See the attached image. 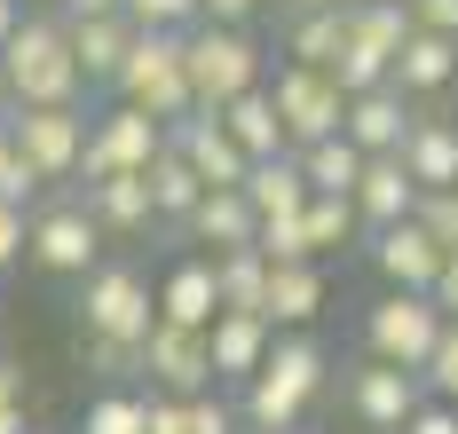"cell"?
Masks as SVG:
<instances>
[{"instance_id": "obj_1", "label": "cell", "mask_w": 458, "mask_h": 434, "mask_svg": "<svg viewBox=\"0 0 458 434\" xmlns=\"http://www.w3.org/2000/svg\"><path fill=\"white\" fill-rule=\"evenodd\" d=\"M324 395V347L309 332H276L269 363L245 380V403H237V419L253 434H293L309 419V403Z\"/></svg>"}, {"instance_id": "obj_2", "label": "cell", "mask_w": 458, "mask_h": 434, "mask_svg": "<svg viewBox=\"0 0 458 434\" xmlns=\"http://www.w3.org/2000/svg\"><path fill=\"white\" fill-rule=\"evenodd\" d=\"M0 71H8V88H16V111H64V103H80V88H88L64 16H24L16 40L0 48Z\"/></svg>"}, {"instance_id": "obj_3", "label": "cell", "mask_w": 458, "mask_h": 434, "mask_svg": "<svg viewBox=\"0 0 458 434\" xmlns=\"http://www.w3.org/2000/svg\"><path fill=\"white\" fill-rule=\"evenodd\" d=\"M411 40V16H403V0H348V40H340V63H332V79H340V96H379V88H395V55Z\"/></svg>"}, {"instance_id": "obj_4", "label": "cell", "mask_w": 458, "mask_h": 434, "mask_svg": "<svg viewBox=\"0 0 458 434\" xmlns=\"http://www.w3.org/2000/svg\"><path fill=\"white\" fill-rule=\"evenodd\" d=\"M182 40L190 32H135V48H127V63H119V103H135V111H150L166 135L182 127L190 111H198V96H190V63H182Z\"/></svg>"}, {"instance_id": "obj_5", "label": "cell", "mask_w": 458, "mask_h": 434, "mask_svg": "<svg viewBox=\"0 0 458 434\" xmlns=\"http://www.w3.org/2000/svg\"><path fill=\"white\" fill-rule=\"evenodd\" d=\"M443 332H451V316H443L427 292H379V300L364 308L371 363H395V371H419V380H427V363H435Z\"/></svg>"}, {"instance_id": "obj_6", "label": "cell", "mask_w": 458, "mask_h": 434, "mask_svg": "<svg viewBox=\"0 0 458 434\" xmlns=\"http://www.w3.org/2000/svg\"><path fill=\"white\" fill-rule=\"evenodd\" d=\"M182 63H190L198 111H229L237 96L261 88V48H253V32H237V24H198L182 40Z\"/></svg>"}, {"instance_id": "obj_7", "label": "cell", "mask_w": 458, "mask_h": 434, "mask_svg": "<svg viewBox=\"0 0 458 434\" xmlns=\"http://www.w3.org/2000/svg\"><path fill=\"white\" fill-rule=\"evenodd\" d=\"M150 324H158V292H150L142 269L103 261L95 277H80V332L88 339H127V347H142Z\"/></svg>"}, {"instance_id": "obj_8", "label": "cell", "mask_w": 458, "mask_h": 434, "mask_svg": "<svg viewBox=\"0 0 458 434\" xmlns=\"http://www.w3.org/2000/svg\"><path fill=\"white\" fill-rule=\"evenodd\" d=\"M276 119H284V143L309 150V143H332V135H348V96H340V79L332 71H309V63H284L276 71Z\"/></svg>"}, {"instance_id": "obj_9", "label": "cell", "mask_w": 458, "mask_h": 434, "mask_svg": "<svg viewBox=\"0 0 458 434\" xmlns=\"http://www.w3.org/2000/svg\"><path fill=\"white\" fill-rule=\"evenodd\" d=\"M24 261L47 269V277H95V269H103V230H95L88 197H55V205H40V213H32Z\"/></svg>"}, {"instance_id": "obj_10", "label": "cell", "mask_w": 458, "mask_h": 434, "mask_svg": "<svg viewBox=\"0 0 458 434\" xmlns=\"http://www.w3.org/2000/svg\"><path fill=\"white\" fill-rule=\"evenodd\" d=\"M88 135H95V119L80 103H64V111H16L8 119V143L24 150V166L40 182H72L80 158H88Z\"/></svg>"}, {"instance_id": "obj_11", "label": "cell", "mask_w": 458, "mask_h": 434, "mask_svg": "<svg viewBox=\"0 0 458 434\" xmlns=\"http://www.w3.org/2000/svg\"><path fill=\"white\" fill-rule=\"evenodd\" d=\"M158 158H166V127H158L150 111H135V103H119V111L95 119L80 174H88V182H111V174H150Z\"/></svg>"}, {"instance_id": "obj_12", "label": "cell", "mask_w": 458, "mask_h": 434, "mask_svg": "<svg viewBox=\"0 0 458 434\" xmlns=\"http://www.w3.org/2000/svg\"><path fill=\"white\" fill-rule=\"evenodd\" d=\"M142 371H150V395H182V403H198V395H214V347H206V332L150 324V339H142Z\"/></svg>"}, {"instance_id": "obj_13", "label": "cell", "mask_w": 458, "mask_h": 434, "mask_svg": "<svg viewBox=\"0 0 458 434\" xmlns=\"http://www.w3.org/2000/svg\"><path fill=\"white\" fill-rule=\"evenodd\" d=\"M371 269L387 277V292H435V277L451 269V253L427 238V221H395V230H371Z\"/></svg>"}, {"instance_id": "obj_14", "label": "cell", "mask_w": 458, "mask_h": 434, "mask_svg": "<svg viewBox=\"0 0 458 434\" xmlns=\"http://www.w3.org/2000/svg\"><path fill=\"white\" fill-rule=\"evenodd\" d=\"M166 143L190 158V174L206 182V190H245V174H253V158L229 143V127H222V111H190L182 127L166 135Z\"/></svg>"}, {"instance_id": "obj_15", "label": "cell", "mask_w": 458, "mask_h": 434, "mask_svg": "<svg viewBox=\"0 0 458 434\" xmlns=\"http://www.w3.org/2000/svg\"><path fill=\"white\" fill-rule=\"evenodd\" d=\"M348 403H356L364 427L403 434L419 419V403H427V380H419V371H395V363H364V371L348 380Z\"/></svg>"}, {"instance_id": "obj_16", "label": "cell", "mask_w": 458, "mask_h": 434, "mask_svg": "<svg viewBox=\"0 0 458 434\" xmlns=\"http://www.w3.org/2000/svg\"><path fill=\"white\" fill-rule=\"evenodd\" d=\"M214 316H222V285H214V261L206 253H190L166 269V285H158V324H182V332H214Z\"/></svg>"}, {"instance_id": "obj_17", "label": "cell", "mask_w": 458, "mask_h": 434, "mask_svg": "<svg viewBox=\"0 0 458 434\" xmlns=\"http://www.w3.org/2000/svg\"><path fill=\"white\" fill-rule=\"evenodd\" d=\"M356 221L364 230H395V221H411L419 213V182H411V166L403 158H364V182H356Z\"/></svg>"}, {"instance_id": "obj_18", "label": "cell", "mask_w": 458, "mask_h": 434, "mask_svg": "<svg viewBox=\"0 0 458 434\" xmlns=\"http://www.w3.org/2000/svg\"><path fill=\"white\" fill-rule=\"evenodd\" d=\"M348 143L364 158H403V143H411V96H395V88L356 96L348 103Z\"/></svg>"}, {"instance_id": "obj_19", "label": "cell", "mask_w": 458, "mask_h": 434, "mask_svg": "<svg viewBox=\"0 0 458 434\" xmlns=\"http://www.w3.org/2000/svg\"><path fill=\"white\" fill-rule=\"evenodd\" d=\"M182 230L206 245V261H222V253H245V245H261V213L245 205V190H206V205L190 213Z\"/></svg>"}, {"instance_id": "obj_20", "label": "cell", "mask_w": 458, "mask_h": 434, "mask_svg": "<svg viewBox=\"0 0 458 434\" xmlns=\"http://www.w3.org/2000/svg\"><path fill=\"white\" fill-rule=\"evenodd\" d=\"M206 347H214V387H245L261 363H269V347H276V332H269V316H214V332H206Z\"/></svg>"}, {"instance_id": "obj_21", "label": "cell", "mask_w": 458, "mask_h": 434, "mask_svg": "<svg viewBox=\"0 0 458 434\" xmlns=\"http://www.w3.org/2000/svg\"><path fill=\"white\" fill-rule=\"evenodd\" d=\"M88 213L103 238H142L150 221H158V205H150V174H111V182H88Z\"/></svg>"}, {"instance_id": "obj_22", "label": "cell", "mask_w": 458, "mask_h": 434, "mask_svg": "<svg viewBox=\"0 0 458 434\" xmlns=\"http://www.w3.org/2000/svg\"><path fill=\"white\" fill-rule=\"evenodd\" d=\"M269 332H309L324 316V269L317 261H284V269H269Z\"/></svg>"}, {"instance_id": "obj_23", "label": "cell", "mask_w": 458, "mask_h": 434, "mask_svg": "<svg viewBox=\"0 0 458 434\" xmlns=\"http://www.w3.org/2000/svg\"><path fill=\"white\" fill-rule=\"evenodd\" d=\"M403 166H411L419 197H435V190H458V119H411Z\"/></svg>"}, {"instance_id": "obj_24", "label": "cell", "mask_w": 458, "mask_h": 434, "mask_svg": "<svg viewBox=\"0 0 458 434\" xmlns=\"http://www.w3.org/2000/svg\"><path fill=\"white\" fill-rule=\"evenodd\" d=\"M64 32H72V55H80V79L88 88H111L127 48H135V24L127 16H95V24H64Z\"/></svg>"}, {"instance_id": "obj_25", "label": "cell", "mask_w": 458, "mask_h": 434, "mask_svg": "<svg viewBox=\"0 0 458 434\" xmlns=\"http://www.w3.org/2000/svg\"><path fill=\"white\" fill-rule=\"evenodd\" d=\"M245 205H253L261 221L309 213V174H301V150H284V158H261V166L245 174Z\"/></svg>"}, {"instance_id": "obj_26", "label": "cell", "mask_w": 458, "mask_h": 434, "mask_svg": "<svg viewBox=\"0 0 458 434\" xmlns=\"http://www.w3.org/2000/svg\"><path fill=\"white\" fill-rule=\"evenodd\" d=\"M458 79V40L443 32H411L403 55H395V96H443Z\"/></svg>"}, {"instance_id": "obj_27", "label": "cell", "mask_w": 458, "mask_h": 434, "mask_svg": "<svg viewBox=\"0 0 458 434\" xmlns=\"http://www.w3.org/2000/svg\"><path fill=\"white\" fill-rule=\"evenodd\" d=\"M222 127H229V143L245 150V158H253V166H261V158H284V119H276V103H269V88H253V96H237L222 111Z\"/></svg>"}, {"instance_id": "obj_28", "label": "cell", "mask_w": 458, "mask_h": 434, "mask_svg": "<svg viewBox=\"0 0 458 434\" xmlns=\"http://www.w3.org/2000/svg\"><path fill=\"white\" fill-rule=\"evenodd\" d=\"M214 285H222V316H261L269 308V261H261V245L222 253L214 261Z\"/></svg>"}, {"instance_id": "obj_29", "label": "cell", "mask_w": 458, "mask_h": 434, "mask_svg": "<svg viewBox=\"0 0 458 434\" xmlns=\"http://www.w3.org/2000/svg\"><path fill=\"white\" fill-rule=\"evenodd\" d=\"M301 174H309V197H356V182H364V150L348 143V135L309 143L301 150Z\"/></svg>"}, {"instance_id": "obj_30", "label": "cell", "mask_w": 458, "mask_h": 434, "mask_svg": "<svg viewBox=\"0 0 458 434\" xmlns=\"http://www.w3.org/2000/svg\"><path fill=\"white\" fill-rule=\"evenodd\" d=\"M340 40H348V8L293 16V32H284V55H293V63H309V71H332V63H340Z\"/></svg>"}, {"instance_id": "obj_31", "label": "cell", "mask_w": 458, "mask_h": 434, "mask_svg": "<svg viewBox=\"0 0 458 434\" xmlns=\"http://www.w3.org/2000/svg\"><path fill=\"white\" fill-rule=\"evenodd\" d=\"M150 205H158V221H190L198 205H206V182L190 174V158L166 143V158L150 166Z\"/></svg>"}, {"instance_id": "obj_32", "label": "cell", "mask_w": 458, "mask_h": 434, "mask_svg": "<svg viewBox=\"0 0 458 434\" xmlns=\"http://www.w3.org/2000/svg\"><path fill=\"white\" fill-rule=\"evenodd\" d=\"M301 230H309V253H340V245L356 238V230H364V221H356V205H348V197H309V213H301Z\"/></svg>"}, {"instance_id": "obj_33", "label": "cell", "mask_w": 458, "mask_h": 434, "mask_svg": "<svg viewBox=\"0 0 458 434\" xmlns=\"http://www.w3.org/2000/svg\"><path fill=\"white\" fill-rule=\"evenodd\" d=\"M80 434H150V395H127V387L95 395V403H88V427H80Z\"/></svg>"}, {"instance_id": "obj_34", "label": "cell", "mask_w": 458, "mask_h": 434, "mask_svg": "<svg viewBox=\"0 0 458 434\" xmlns=\"http://www.w3.org/2000/svg\"><path fill=\"white\" fill-rule=\"evenodd\" d=\"M127 24L135 32H198L206 8L198 0H127Z\"/></svg>"}, {"instance_id": "obj_35", "label": "cell", "mask_w": 458, "mask_h": 434, "mask_svg": "<svg viewBox=\"0 0 458 434\" xmlns=\"http://www.w3.org/2000/svg\"><path fill=\"white\" fill-rule=\"evenodd\" d=\"M261 261H269V269H284V261H317V253H309V230H301V213L261 221Z\"/></svg>"}, {"instance_id": "obj_36", "label": "cell", "mask_w": 458, "mask_h": 434, "mask_svg": "<svg viewBox=\"0 0 458 434\" xmlns=\"http://www.w3.org/2000/svg\"><path fill=\"white\" fill-rule=\"evenodd\" d=\"M32 190H40V174L24 166V150L8 143V127H0V205H32Z\"/></svg>"}, {"instance_id": "obj_37", "label": "cell", "mask_w": 458, "mask_h": 434, "mask_svg": "<svg viewBox=\"0 0 458 434\" xmlns=\"http://www.w3.org/2000/svg\"><path fill=\"white\" fill-rule=\"evenodd\" d=\"M419 221H427V238L443 245L458 261V190H435V197H419Z\"/></svg>"}, {"instance_id": "obj_38", "label": "cell", "mask_w": 458, "mask_h": 434, "mask_svg": "<svg viewBox=\"0 0 458 434\" xmlns=\"http://www.w3.org/2000/svg\"><path fill=\"white\" fill-rule=\"evenodd\" d=\"M427 395L458 411V324L443 332V347H435V363H427Z\"/></svg>"}, {"instance_id": "obj_39", "label": "cell", "mask_w": 458, "mask_h": 434, "mask_svg": "<svg viewBox=\"0 0 458 434\" xmlns=\"http://www.w3.org/2000/svg\"><path fill=\"white\" fill-rule=\"evenodd\" d=\"M88 363H95V371H111V380H135L142 347H127V339H88Z\"/></svg>"}, {"instance_id": "obj_40", "label": "cell", "mask_w": 458, "mask_h": 434, "mask_svg": "<svg viewBox=\"0 0 458 434\" xmlns=\"http://www.w3.org/2000/svg\"><path fill=\"white\" fill-rule=\"evenodd\" d=\"M403 16H411V32H443V40H458V0H403Z\"/></svg>"}, {"instance_id": "obj_41", "label": "cell", "mask_w": 458, "mask_h": 434, "mask_svg": "<svg viewBox=\"0 0 458 434\" xmlns=\"http://www.w3.org/2000/svg\"><path fill=\"white\" fill-rule=\"evenodd\" d=\"M24 245H32V213L24 205H0V269H16Z\"/></svg>"}, {"instance_id": "obj_42", "label": "cell", "mask_w": 458, "mask_h": 434, "mask_svg": "<svg viewBox=\"0 0 458 434\" xmlns=\"http://www.w3.org/2000/svg\"><path fill=\"white\" fill-rule=\"evenodd\" d=\"M0 434H32L24 427V371L0 363Z\"/></svg>"}, {"instance_id": "obj_43", "label": "cell", "mask_w": 458, "mask_h": 434, "mask_svg": "<svg viewBox=\"0 0 458 434\" xmlns=\"http://www.w3.org/2000/svg\"><path fill=\"white\" fill-rule=\"evenodd\" d=\"M190 434H237V411H229L222 395H198L190 403Z\"/></svg>"}, {"instance_id": "obj_44", "label": "cell", "mask_w": 458, "mask_h": 434, "mask_svg": "<svg viewBox=\"0 0 458 434\" xmlns=\"http://www.w3.org/2000/svg\"><path fill=\"white\" fill-rule=\"evenodd\" d=\"M150 434H190V403L182 395H150Z\"/></svg>"}, {"instance_id": "obj_45", "label": "cell", "mask_w": 458, "mask_h": 434, "mask_svg": "<svg viewBox=\"0 0 458 434\" xmlns=\"http://www.w3.org/2000/svg\"><path fill=\"white\" fill-rule=\"evenodd\" d=\"M403 434H458V411H451V403H435V395H427V403H419V419H411Z\"/></svg>"}, {"instance_id": "obj_46", "label": "cell", "mask_w": 458, "mask_h": 434, "mask_svg": "<svg viewBox=\"0 0 458 434\" xmlns=\"http://www.w3.org/2000/svg\"><path fill=\"white\" fill-rule=\"evenodd\" d=\"M95 16H127V0H64V24H95Z\"/></svg>"}, {"instance_id": "obj_47", "label": "cell", "mask_w": 458, "mask_h": 434, "mask_svg": "<svg viewBox=\"0 0 458 434\" xmlns=\"http://www.w3.org/2000/svg\"><path fill=\"white\" fill-rule=\"evenodd\" d=\"M198 8H206V24H237V32H245V16H253L261 0H198Z\"/></svg>"}, {"instance_id": "obj_48", "label": "cell", "mask_w": 458, "mask_h": 434, "mask_svg": "<svg viewBox=\"0 0 458 434\" xmlns=\"http://www.w3.org/2000/svg\"><path fill=\"white\" fill-rule=\"evenodd\" d=\"M427 300H435V308H443V316L458 324V261L443 269V277H435V292H427Z\"/></svg>"}, {"instance_id": "obj_49", "label": "cell", "mask_w": 458, "mask_h": 434, "mask_svg": "<svg viewBox=\"0 0 458 434\" xmlns=\"http://www.w3.org/2000/svg\"><path fill=\"white\" fill-rule=\"evenodd\" d=\"M16 24H24V0H0V48L16 40Z\"/></svg>"}, {"instance_id": "obj_50", "label": "cell", "mask_w": 458, "mask_h": 434, "mask_svg": "<svg viewBox=\"0 0 458 434\" xmlns=\"http://www.w3.org/2000/svg\"><path fill=\"white\" fill-rule=\"evenodd\" d=\"M324 8H348V0H293V16H324Z\"/></svg>"}, {"instance_id": "obj_51", "label": "cell", "mask_w": 458, "mask_h": 434, "mask_svg": "<svg viewBox=\"0 0 458 434\" xmlns=\"http://www.w3.org/2000/svg\"><path fill=\"white\" fill-rule=\"evenodd\" d=\"M16 119V88H8V71H0V127Z\"/></svg>"}]
</instances>
